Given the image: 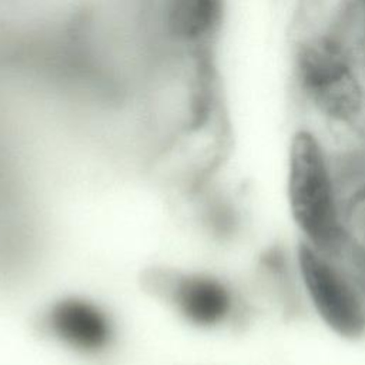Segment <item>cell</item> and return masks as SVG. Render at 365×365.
<instances>
[{
  "label": "cell",
  "mask_w": 365,
  "mask_h": 365,
  "mask_svg": "<svg viewBox=\"0 0 365 365\" xmlns=\"http://www.w3.org/2000/svg\"><path fill=\"white\" fill-rule=\"evenodd\" d=\"M287 198L301 241L345 257V191L322 138L309 128L294 133L288 148Z\"/></svg>",
  "instance_id": "1"
},
{
  "label": "cell",
  "mask_w": 365,
  "mask_h": 365,
  "mask_svg": "<svg viewBox=\"0 0 365 365\" xmlns=\"http://www.w3.org/2000/svg\"><path fill=\"white\" fill-rule=\"evenodd\" d=\"M295 269L304 294L334 334L355 339L365 334V278L345 257L328 254L299 240Z\"/></svg>",
  "instance_id": "2"
},
{
  "label": "cell",
  "mask_w": 365,
  "mask_h": 365,
  "mask_svg": "<svg viewBox=\"0 0 365 365\" xmlns=\"http://www.w3.org/2000/svg\"><path fill=\"white\" fill-rule=\"evenodd\" d=\"M44 324L57 341L81 354L106 349L114 335L108 314L96 302L83 298H66L53 304Z\"/></svg>",
  "instance_id": "3"
},
{
  "label": "cell",
  "mask_w": 365,
  "mask_h": 365,
  "mask_svg": "<svg viewBox=\"0 0 365 365\" xmlns=\"http://www.w3.org/2000/svg\"><path fill=\"white\" fill-rule=\"evenodd\" d=\"M167 294L177 311L198 327H218L235 312V295L230 285L210 274H184L174 277Z\"/></svg>",
  "instance_id": "4"
}]
</instances>
